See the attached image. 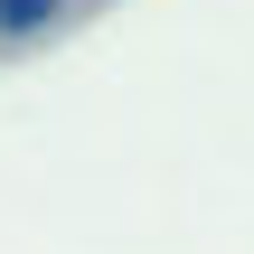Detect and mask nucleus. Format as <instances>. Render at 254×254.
I'll return each instance as SVG.
<instances>
[{
  "mask_svg": "<svg viewBox=\"0 0 254 254\" xmlns=\"http://www.w3.org/2000/svg\"><path fill=\"white\" fill-rule=\"evenodd\" d=\"M47 9H57V0H0V28H38Z\"/></svg>",
  "mask_w": 254,
  "mask_h": 254,
  "instance_id": "obj_1",
  "label": "nucleus"
}]
</instances>
